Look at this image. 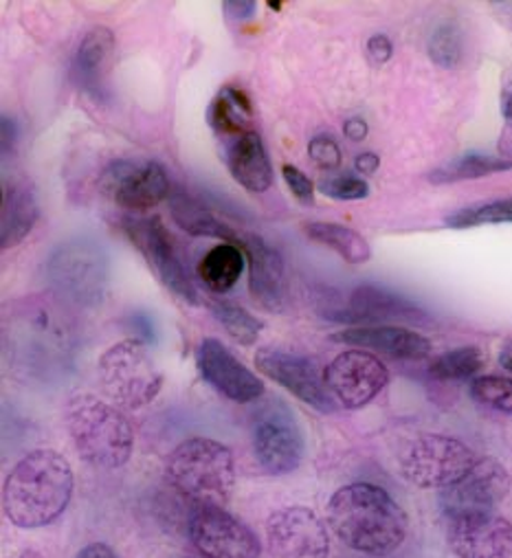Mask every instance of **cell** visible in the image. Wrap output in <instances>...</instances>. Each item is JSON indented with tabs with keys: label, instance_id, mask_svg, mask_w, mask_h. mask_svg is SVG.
<instances>
[{
	"label": "cell",
	"instance_id": "obj_1",
	"mask_svg": "<svg viewBox=\"0 0 512 558\" xmlns=\"http://www.w3.org/2000/svg\"><path fill=\"white\" fill-rule=\"evenodd\" d=\"M328 523L350 549L367 556L397 551L410 530L405 510L378 486L350 484L328 501Z\"/></svg>",
	"mask_w": 512,
	"mask_h": 558
},
{
	"label": "cell",
	"instance_id": "obj_2",
	"mask_svg": "<svg viewBox=\"0 0 512 558\" xmlns=\"http://www.w3.org/2000/svg\"><path fill=\"white\" fill-rule=\"evenodd\" d=\"M73 469L64 456L49 449L27 453L3 484L5 517L19 527H45L69 506Z\"/></svg>",
	"mask_w": 512,
	"mask_h": 558
},
{
	"label": "cell",
	"instance_id": "obj_3",
	"mask_svg": "<svg viewBox=\"0 0 512 558\" xmlns=\"http://www.w3.org/2000/svg\"><path fill=\"white\" fill-rule=\"evenodd\" d=\"M66 429L77 456L95 469H121L133 456L135 432L127 417L93 393L69 398Z\"/></svg>",
	"mask_w": 512,
	"mask_h": 558
},
{
	"label": "cell",
	"instance_id": "obj_4",
	"mask_svg": "<svg viewBox=\"0 0 512 558\" xmlns=\"http://www.w3.org/2000/svg\"><path fill=\"white\" fill-rule=\"evenodd\" d=\"M170 486L196 506H224L235 486V462L229 447L211 438H187L168 458Z\"/></svg>",
	"mask_w": 512,
	"mask_h": 558
},
{
	"label": "cell",
	"instance_id": "obj_5",
	"mask_svg": "<svg viewBox=\"0 0 512 558\" xmlns=\"http://www.w3.org/2000/svg\"><path fill=\"white\" fill-rule=\"evenodd\" d=\"M99 380L119 407L142 409L159 396L166 378L144 341L125 339L99 356Z\"/></svg>",
	"mask_w": 512,
	"mask_h": 558
},
{
	"label": "cell",
	"instance_id": "obj_6",
	"mask_svg": "<svg viewBox=\"0 0 512 558\" xmlns=\"http://www.w3.org/2000/svg\"><path fill=\"white\" fill-rule=\"evenodd\" d=\"M47 277L53 291L80 306H97L103 302L110 264L106 251L93 240L62 242L47 259Z\"/></svg>",
	"mask_w": 512,
	"mask_h": 558
},
{
	"label": "cell",
	"instance_id": "obj_7",
	"mask_svg": "<svg viewBox=\"0 0 512 558\" xmlns=\"http://www.w3.org/2000/svg\"><path fill=\"white\" fill-rule=\"evenodd\" d=\"M251 442L260 466L271 475L297 471L306 456L297 413L282 398H269L251 413Z\"/></svg>",
	"mask_w": 512,
	"mask_h": 558
},
{
	"label": "cell",
	"instance_id": "obj_8",
	"mask_svg": "<svg viewBox=\"0 0 512 558\" xmlns=\"http://www.w3.org/2000/svg\"><path fill=\"white\" fill-rule=\"evenodd\" d=\"M475 462V453L458 438L425 434L403 449L399 466L410 484L444 490L462 480Z\"/></svg>",
	"mask_w": 512,
	"mask_h": 558
},
{
	"label": "cell",
	"instance_id": "obj_9",
	"mask_svg": "<svg viewBox=\"0 0 512 558\" xmlns=\"http://www.w3.org/2000/svg\"><path fill=\"white\" fill-rule=\"evenodd\" d=\"M121 229L133 242V246L146 257L150 268L159 275L161 282L185 304L198 306V291L183 264L179 246L159 216L123 218Z\"/></svg>",
	"mask_w": 512,
	"mask_h": 558
},
{
	"label": "cell",
	"instance_id": "obj_10",
	"mask_svg": "<svg viewBox=\"0 0 512 558\" xmlns=\"http://www.w3.org/2000/svg\"><path fill=\"white\" fill-rule=\"evenodd\" d=\"M101 194L127 211H148L170 198L168 172L155 161H112L99 179Z\"/></svg>",
	"mask_w": 512,
	"mask_h": 558
},
{
	"label": "cell",
	"instance_id": "obj_11",
	"mask_svg": "<svg viewBox=\"0 0 512 558\" xmlns=\"http://www.w3.org/2000/svg\"><path fill=\"white\" fill-rule=\"evenodd\" d=\"M187 532L205 558H260L263 551L258 536L222 506H196Z\"/></svg>",
	"mask_w": 512,
	"mask_h": 558
},
{
	"label": "cell",
	"instance_id": "obj_12",
	"mask_svg": "<svg viewBox=\"0 0 512 558\" xmlns=\"http://www.w3.org/2000/svg\"><path fill=\"white\" fill-rule=\"evenodd\" d=\"M510 486L508 471L497 460L484 458L462 480L440 490V508L449 521L492 514L508 497Z\"/></svg>",
	"mask_w": 512,
	"mask_h": 558
},
{
	"label": "cell",
	"instance_id": "obj_13",
	"mask_svg": "<svg viewBox=\"0 0 512 558\" xmlns=\"http://www.w3.org/2000/svg\"><path fill=\"white\" fill-rule=\"evenodd\" d=\"M324 380L330 396L341 407L361 409L386 389L390 383V372L374 354L348 350L334 356V361L326 367Z\"/></svg>",
	"mask_w": 512,
	"mask_h": 558
},
{
	"label": "cell",
	"instance_id": "obj_14",
	"mask_svg": "<svg viewBox=\"0 0 512 558\" xmlns=\"http://www.w3.org/2000/svg\"><path fill=\"white\" fill-rule=\"evenodd\" d=\"M267 541L276 558H328L330 538L324 521L304 506H289L267 521Z\"/></svg>",
	"mask_w": 512,
	"mask_h": 558
},
{
	"label": "cell",
	"instance_id": "obj_15",
	"mask_svg": "<svg viewBox=\"0 0 512 558\" xmlns=\"http://www.w3.org/2000/svg\"><path fill=\"white\" fill-rule=\"evenodd\" d=\"M255 365H258V369L265 376L289 389L293 396H297L313 409L321 413H332L337 409L324 376L308 356L276 348H263L255 354Z\"/></svg>",
	"mask_w": 512,
	"mask_h": 558
},
{
	"label": "cell",
	"instance_id": "obj_16",
	"mask_svg": "<svg viewBox=\"0 0 512 558\" xmlns=\"http://www.w3.org/2000/svg\"><path fill=\"white\" fill-rule=\"evenodd\" d=\"M248 264V291L253 300L269 313H284L289 302V279L287 264L267 240L260 235H237L235 242Z\"/></svg>",
	"mask_w": 512,
	"mask_h": 558
},
{
	"label": "cell",
	"instance_id": "obj_17",
	"mask_svg": "<svg viewBox=\"0 0 512 558\" xmlns=\"http://www.w3.org/2000/svg\"><path fill=\"white\" fill-rule=\"evenodd\" d=\"M200 376L233 402H253L265 396V383L237 361L218 339H203L196 350Z\"/></svg>",
	"mask_w": 512,
	"mask_h": 558
},
{
	"label": "cell",
	"instance_id": "obj_18",
	"mask_svg": "<svg viewBox=\"0 0 512 558\" xmlns=\"http://www.w3.org/2000/svg\"><path fill=\"white\" fill-rule=\"evenodd\" d=\"M447 541L458 558H512V521L495 512L455 519Z\"/></svg>",
	"mask_w": 512,
	"mask_h": 558
},
{
	"label": "cell",
	"instance_id": "obj_19",
	"mask_svg": "<svg viewBox=\"0 0 512 558\" xmlns=\"http://www.w3.org/2000/svg\"><path fill=\"white\" fill-rule=\"evenodd\" d=\"M224 161L235 183L251 194H265L273 185V166L263 136L255 130L233 138Z\"/></svg>",
	"mask_w": 512,
	"mask_h": 558
},
{
	"label": "cell",
	"instance_id": "obj_20",
	"mask_svg": "<svg viewBox=\"0 0 512 558\" xmlns=\"http://www.w3.org/2000/svg\"><path fill=\"white\" fill-rule=\"evenodd\" d=\"M114 58V36L108 27H93L80 43L75 53V77L80 86L95 99H103Z\"/></svg>",
	"mask_w": 512,
	"mask_h": 558
},
{
	"label": "cell",
	"instance_id": "obj_21",
	"mask_svg": "<svg viewBox=\"0 0 512 558\" xmlns=\"http://www.w3.org/2000/svg\"><path fill=\"white\" fill-rule=\"evenodd\" d=\"M337 343L354 345V348H365V350H376L394 359H410L418 361L429 356L431 343L418 332L405 330V328H394V326H380V328H352L337 332L332 337Z\"/></svg>",
	"mask_w": 512,
	"mask_h": 558
},
{
	"label": "cell",
	"instance_id": "obj_22",
	"mask_svg": "<svg viewBox=\"0 0 512 558\" xmlns=\"http://www.w3.org/2000/svg\"><path fill=\"white\" fill-rule=\"evenodd\" d=\"M38 203L29 183H3V209H0V244L3 248L19 246L38 222Z\"/></svg>",
	"mask_w": 512,
	"mask_h": 558
},
{
	"label": "cell",
	"instance_id": "obj_23",
	"mask_svg": "<svg viewBox=\"0 0 512 558\" xmlns=\"http://www.w3.org/2000/svg\"><path fill=\"white\" fill-rule=\"evenodd\" d=\"M350 313L352 319H407V322H420L425 319V313L412 304L410 300L394 295L380 287H358L350 295Z\"/></svg>",
	"mask_w": 512,
	"mask_h": 558
},
{
	"label": "cell",
	"instance_id": "obj_24",
	"mask_svg": "<svg viewBox=\"0 0 512 558\" xmlns=\"http://www.w3.org/2000/svg\"><path fill=\"white\" fill-rule=\"evenodd\" d=\"M246 257L242 248L233 242H222L209 248L198 262V277L214 293L231 291L242 275Z\"/></svg>",
	"mask_w": 512,
	"mask_h": 558
},
{
	"label": "cell",
	"instance_id": "obj_25",
	"mask_svg": "<svg viewBox=\"0 0 512 558\" xmlns=\"http://www.w3.org/2000/svg\"><path fill=\"white\" fill-rule=\"evenodd\" d=\"M170 209H172L174 222L190 235L220 238L224 242H235V238H237L227 222H222L203 203L187 196L185 192L170 194Z\"/></svg>",
	"mask_w": 512,
	"mask_h": 558
},
{
	"label": "cell",
	"instance_id": "obj_26",
	"mask_svg": "<svg viewBox=\"0 0 512 558\" xmlns=\"http://www.w3.org/2000/svg\"><path fill=\"white\" fill-rule=\"evenodd\" d=\"M207 121L218 134H224V136L235 138L244 132H251V121H253L251 99L242 90L233 86H224L211 101L207 110Z\"/></svg>",
	"mask_w": 512,
	"mask_h": 558
},
{
	"label": "cell",
	"instance_id": "obj_27",
	"mask_svg": "<svg viewBox=\"0 0 512 558\" xmlns=\"http://www.w3.org/2000/svg\"><path fill=\"white\" fill-rule=\"evenodd\" d=\"M306 233L315 242L339 253L348 264H363V262H369L371 257V248L367 240L354 229L332 225V222H308Z\"/></svg>",
	"mask_w": 512,
	"mask_h": 558
},
{
	"label": "cell",
	"instance_id": "obj_28",
	"mask_svg": "<svg viewBox=\"0 0 512 558\" xmlns=\"http://www.w3.org/2000/svg\"><path fill=\"white\" fill-rule=\"evenodd\" d=\"M512 170V161L503 159V157H492V155H479V153H471L464 157H458L449 163H444L442 168L434 170L429 174L431 183L444 185V183H458V181H473V179H484L490 174H499Z\"/></svg>",
	"mask_w": 512,
	"mask_h": 558
},
{
	"label": "cell",
	"instance_id": "obj_29",
	"mask_svg": "<svg viewBox=\"0 0 512 558\" xmlns=\"http://www.w3.org/2000/svg\"><path fill=\"white\" fill-rule=\"evenodd\" d=\"M214 317L224 326L227 335L240 343V345H253L260 337L263 322L255 319L251 313H246L242 306L227 302V300H216L211 304Z\"/></svg>",
	"mask_w": 512,
	"mask_h": 558
},
{
	"label": "cell",
	"instance_id": "obj_30",
	"mask_svg": "<svg viewBox=\"0 0 512 558\" xmlns=\"http://www.w3.org/2000/svg\"><path fill=\"white\" fill-rule=\"evenodd\" d=\"M484 367V354L479 348H458L440 359H436L429 367V374L438 380H466L473 378Z\"/></svg>",
	"mask_w": 512,
	"mask_h": 558
},
{
	"label": "cell",
	"instance_id": "obj_31",
	"mask_svg": "<svg viewBox=\"0 0 512 558\" xmlns=\"http://www.w3.org/2000/svg\"><path fill=\"white\" fill-rule=\"evenodd\" d=\"M444 222L451 229H468V227H479V225L512 222V198L481 203V205L460 209V211L451 214Z\"/></svg>",
	"mask_w": 512,
	"mask_h": 558
},
{
	"label": "cell",
	"instance_id": "obj_32",
	"mask_svg": "<svg viewBox=\"0 0 512 558\" xmlns=\"http://www.w3.org/2000/svg\"><path fill=\"white\" fill-rule=\"evenodd\" d=\"M429 58L442 69L460 66L464 58V34L455 23H442L429 38Z\"/></svg>",
	"mask_w": 512,
	"mask_h": 558
},
{
	"label": "cell",
	"instance_id": "obj_33",
	"mask_svg": "<svg viewBox=\"0 0 512 558\" xmlns=\"http://www.w3.org/2000/svg\"><path fill=\"white\" fill-rule=\"evenodd\" d=\"M471 396L490 409L512 415V380L503 376H477L471 383Z\"/></svg>",
	"mask_w": 512,
	"mask_h": 558
},
{
	"label": "cell",
	"instance_id": "obj_34",
	"mask_svg": "<svg viewBox=\"0 0 512 558\" xmlns=\"http://www.w3.org/2000/svg\"><path fill=\"white\" fill-rule=\"evenodd\" d=\"M319 192L334 201H363L369 196V187L356 177H326L319 181Z\"/></svg>",
	"mask_w": 512,
	"mask_h": 558
},
{
	"label": "cell",
	"instance_id": "obj_35",
	"mask_svg": "<svg viewBox=\"0 0 512 558\" xmlns=\"http://www.w3.org/2000/svg\"><path fill=\"white\" fill-rule=\"evenodd\" d=\"M308 155H310V161L319 168V170H326V172H332L341 166V150L339 146L334 144L332 136H315L313 142L308 144Z\"/></svg>",
	"mask_w": 512,
	"mask_h": 558
},
{
	"label": "cell",
	"instance_id": "obj_36",
	"mask_svg": "<svg viewBox=\"0 0 512 558\" xmlns=\"http://www.w3.org/2000/svg\"><path fill=\"white\" fill-rule=\"evenodd\" d=\"M282 177H284L289 190L293 192V196L300 203H304V205H313L315 203V185H313V181L300 168L287 163V166H282Z\"/></svg>",
	"mask_w": 512,
	"mask_h": 558
},
{
	"label": "cell",
	"instance_id": "obj_37",
	"mask_svg": "<svg viewBox=\"0 0 512 558\" xmlns=\"http://www.w3.org/2000/svg\"><path fill=\"white\" fill-rule=\"evenodd\" d=\"M392 53H394V45L388 36L376 34L367 40V56L374 64H386L392 58Z\"/></svg>",
	"mask_w": 512,
	"mask_h": 558
},
{
	"label": "cell",
	"instance_id": "obj_38",
	"mask_svg": "<svg viewBox=\"0 0 512 558\" xmlns=\"http://www.w3.org/2000/svg\"><path fill=\"white\" fill-rule=\"evenodd\" d=\"M255 8H258V3H253V0H231V3L222 5V12L233 21H246L255 14Z\"/></svg>",
	"mask_w": 512,
	"mask_h": 558
},
{
	"label": "cell",
	"instance_id": "obj_39",
	"mask_svg": "<svg viewBox=\"0 0 512 558\" xmlns=\"http://www.w3.org/2000/svg\"><path fill=\"white\" fill-rule=\"evenodd\" d=\"M77 558H119V556L114 554V549L108 543L95 541V543H88L86 547H82Z\"/></svg>",
	"mask_w": 512,
	"mask_h": 558
},
{
	"label": "cell",
	"instance_id": "obj_40",
	"mask_svg": "<svg viewBox=\"0 0 512 558\" xmlns=\"http://www.w3.org/2000/svg\"><path fill=\"white\" fill-rule=\"evenodd\" d=\"M343 132H345L348 138H352V142H363V138L367 136V123L358 117L348 119L345 125H343Z\"/></svg>",
	"mask_w": 512,
	"mask_h": 558
},
{
	"label": "cell",
	"instance_id": "obj_41",
	"mask_svg": "<svg viewBox=\"0 0 512 558\" xmlns=\"http://www.w3.org/2000/svg\"><path fill=\"white\" fill-rule=\"evenodd\" d=\"M14 142H16V125L10 117H3V142H0V150H3V157L10 155Z\"/></svg>",
	"mask_w": 512,
	"mask_h": 558
},
{
	"label": "cell",
	"instance_id": "obj_42",
	"mask_svg": "<svg viewBox=\"0 0 512 558\" xmlns=\"http://www.w3.org/2000/svg\"><path fill=\"white\" fill-rule=\"evenodd\" d=\"M380 161L374 153H365V155H358L356 161H354V168L361 172V174H374L378 170Z\"/></svg>",
	"mask_w": 512,
	"mask_h": 558
},
{
	"label": "cell",
	"instance_id": "obj_43",
	"mask_svg": "<svg viewBox=\"0 0 512 558\" xmlns=\"http://www.w3.org/2000/svg\"><path fill=\"white\" fill-rule=\"evenodd\" d=\"M501 114L505 123L512 128V80L501 90Z\"/></svg>",
	"mask_w": 512,
	"mask_h": 558
},
{
	"label": "cell",
	"instance_id": "obj_44",
	"mask_svg": "<svg viewBox=\"0 0 512 558\" xmlns=\"http://www.w3.org/2000/svg\"><path fill=\"white\" fill-rule=\"evenodd\" d=\"M499 363H501V367H505L508 372H512V343H508V345L501 350Z\"/></svg>",
	"mask_w": 512,
	"mask_h": 558
},
{
	"label": "cell",
	"instance_id": "obj_45",
	"mask_svg": "<svg viewBox=\"0 0 512 558\" xmlns=\"http://www.w3.org/2000/svg\"><path fill=\"white\" fill-rule=\"evenodd\" d=\"M21 558H42V556L38 551H34V549H27V551L21 554Z\"/></svg>",
	"mask_w": 512,
	"mask_h": 558
},
{
	"label": "cell",
	"instance_id": "obj_46",
	"mask_svg": "<svg viewBox=\"0 0 512 558\" xmlns=\"http://www.w3.org/2000/svg\"><path fill=\"white\" fill-rule=\"evenodd\" d=\"M269 8H271L273 12H280L284 5H282V3H269Z\"/></svg>",
	"mask_w": 512,
	"mask_h": 558
}]
</instances>
